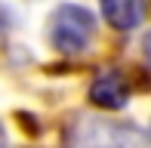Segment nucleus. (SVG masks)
I'll return each mask as SVG.
<instances>
[{
	"label": "nucleus",
	"mask_w": 151,
	"mask_h": 148,
	"mask_svg": "<svg viewBox=\"0 0 151 148\" xmlns=\"http://www.w3.org/2000/svg\"><path fill=\"white\" fill-rule=\"evenodd\" d=\"M96 34V16L86 6L77 3H62L50 19V40L59 52L65 56H77L93 43Z\"/></svg>",
	"instance_id": "nucleus-1"
},
{
	"label": "nucleus",
	"mask_w": 151,
	"mask_h": 148,
	"mask_svg": "<svg viewBox=\"0 0 151 148\" xmlns=\"http://www.w3.org/2000/svg\"><path fill=\"white\" fill-rule=\"evenodd\" d=\"M90 102L105 111H120L129 102V83L120 71H102L90 83Z\"/></svg>",
	"instance_id": "nucleus-2"
},
{
	"label": "nucleus",
	"mask_w": 151,
	"mask_h": 148,
	"mask_svg": "<svg viewBox=\"0 0 151 148\" xmlns=\"http://www.w3.org/2000/svg\"><path fill=\"white\" fill-rule=\"evenodd\" d=\"M102 16L111 28L117 31H133L142 25V16H145V6L142 0H99Z\"/></svg>",
	"instance_id": "nucleus-3"
},
{
	"label": "nucleus",
	"mask_w": 151,
	"mask_h": 148,
	"mask_svg": "<svg viewBox=\"0 0 151 148\" xmlns=\"http://www.w3.org/2000/svg\"><path fill=\"white\" fill-rule=\"evenodd\" d=\"M142 56H145V62L151 65V31L145 34V40H142Z\"/></svg>",
	"instance_id": "nucleus-4"
},
{
	"label": "nucleus",
	"mask_w": 151,
	"mask_h": 148,
	"mask_svg": "<svg viewBox=\"0 0 151 148\" xmlns=\"http://www.w3.org/2000/svg\"><path fill=\"white\" fill-rule=\"evenodd\" d=\"M6 142V133H3V126H0V145H3Z\"/></svg>",
	"instance_id": "nucleus-5"
}]
</instances>
